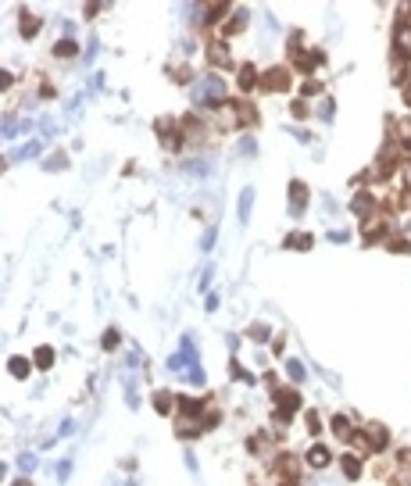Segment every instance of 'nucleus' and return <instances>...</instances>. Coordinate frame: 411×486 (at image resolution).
Returning a JSON list of instances; mask_svg holds the SVG:
<instances>
[{
	"label": "nucleus",
	"mask_w": 411,
	"mask_h": 486,
	"mask_svg": "<svg viewBox=\"0 0 411 486\" xmlns=\"http://www.w3.org/2000/svg\"><path fill=\"white\" fill-rule=\"evenodd\" d=\"M261 90H268V93H275V90H286V68H272V72H265V79H261Z\"/></svg>",
	"instance_id": "nucleus-1"
},
{
	"label": "nucleus",
	"mask_w": 411,
	"mask_h": 486,
	"mask_svg": "<svg viewBox=\"0 0 411 486\" xmlns=\"http://www.w3.org/2000/svg\"><path fill=\"white\" fill-rule=\"evenodd\" d=\"M393 43H397V54L407 61V57H411V25H397V32H393Z\"/></svg>",
	"instance_id": "nucleus-2"
},
{
	"label": "nucleus",
	"mask_w": 411,
	"mask_h": 486,
	"mask_svg": "<svg viewBox=\"0 0 411 486\" xmlns=\"http://www.w3.org/2000/svg\"><path fill=\"white\" fill-rule=\"evenodd\" d=\"M208 57H211V65H229V50H225V43H211V47H208Z\"/></svg>",
	"instance_id": "nucleus-3"
},
{
	"label": "nucleus",
	"mask_w": 411,
	"mask_h": 486,
	"mask_svg": "<svg viewBox=\"0 0 411 486\" xmlns=\"http://www.w3.org/2000/svg\"><path fill=\"white\" fill-rule=\"evenodd\" d=\"M365 436H368V447H376V451L386 443V433H383L379 426H368V429H365Z\"/></svg>",
	"instance_id": "nucleus-4"
},
{
	"label": "nucleus",
	"mask_w": 411,
	"mask_h": 486,
	"mask_svg": "<svg viewBox=\"0 0 411 486\" xmlns=\"http://www.w3.org/2000/svg\"><path fill=\"white\" fill-rule=\"evenodd\" d=\"M254 83H258V72H254V68H243V72H240V90H243V93L254 90Z\"/></svg>",
	"instance_id": "nucleus-5"
},
{
	"label": "nucleus",
	"mask_w": 411,
	"mask_h": 486,
	"mask_svg": "<svg viewBox=\"0 0 411 486\" xmlns=\"http://www.w3.org/2000/svg\"><path fill=\"white\" fill-rule=\"evenodd\" d=\"M329 461V451L325 447H311V454H308V465H315V468H322Z\"/></svg>",
	"instance_id": "nucleus-6"
},
{
	"label": "nucleus",
	"mask_w": 411,
	"mask_h": 486,
	"mask_svg": "<svg viewBox=\"0 0 411 486\" xmlns=\"http://www.w3.org/2000/svg\"><path fill=\"white\" fill-rule=\"evenodd\" d=\"M11 372H15L18 379H25V376H29V361H25V357H11Z\"/></svg>",
	"instance_id": "nucleus-7"
},
{
	"label": "nucleus",
	"mask_w": 411,
	"mask_h": 486,
	"mask_svg": "<svg viewBox=\"0 0 411 486\" xmlns=\"http://www.w3.org/2000/svg\"><path fill=\"white\" fill-rule=\"evenodd\" d=\"M154 408L157 411H172V397L168 393H154Z\"/></svg>",
	"instance_id": "nucleus-8"
},
{
	"label": "nucleus",
	"mask_w": 411,
	"mask_h": 486,
	"mask_svg": "<svg viewBox=\"0 0 411 486\" xmlns=\"http://www.w3.org/2000/svg\"><path fill=\"white\" fill-rule=\"evenodd\" d=\"M343 472H347L350 479H354V475L361 472V465H358V458H354V454H347V458H343Z\"/></svg>",
	"instance_id": "nucleus-9"
},
{
	"label": "nucleus",
	"mask_w": 411,
	"mask_h": 486,
	"mask_svg": "<svg viewBox=\"0 0 411 486\" xmlns=\"http://www.w3.org/2000/svg\"><path fill=\"white\" fill-rule=\"evenodd\" d=\"M54 54H57V57H65V54H75V43H68V39H65V43H57V47H54Z\"/></svg>",
	"instance_id": "nucleus-10"
},
{
	"label": "nucleus",
	"mask_w": 411,
	"mask_h": 486,
	"mask_svg": "<svg viewBox=\"0 0 411 486\" xmlns=\"http://www.w3.org/2000/svg\"><path fill=\"white\" fill-rule=\"evenodd\" d=\"M36 361H39V364H43V369H47V364L54 361V354H50V350L43 347V350H36Z\"/></svg>",
	"instance_id": "nucleus-11"
},
{
	"label": "nucleus",
	"mask_w": 411,
	"mask_h": 486,
	"mask_svg": "<svg viewBox=\"0 0 411 486\" xmlns=\"http://www.w3.org/2000/svg\"><path fill=\"white\" fill-rule=\"evenodd\" d=\"M333 429H336L340 436H347V418H333Z\"/></svg>",
	"instance_id": "nucleus-12"
},
{
	"label": "nucleus",
	"mask_w": 411,
	"mask_h": 486,
	"mask_svg": "<svg viewBox=\"0 0 411 486\" xmlns=\"http://www.w3.org/2000/svg\"><path fill=\"white\" fill-rule=\"evenodd\" d=\"M290 376H293V379H301V376H304V369H301V361H290Z\"/></svg>",
	"instance_id": "nucleus-13"
},
{
	"label": "nucleus",
	"mask_w": 411,
	"mask_h": 486,
	"mask_svg": "<svg viewBox=\"0 0 411 486\" xmlns=\"http://www.w3.org/2000/svg\"><path fill=\"white\" fill-rule=\"evenodd\" d=\"M301 90H304V93H318V83H315V79H308V83H304Z\"/></svg>",
	"instance_id": "nucleus-14"
},
{
	"label": "nucleus",
	"mask_w": 411,
	"mask_h": 486,
	"mask_svg": "<svg viewBox=\"0 0 411 486\" xmlns=\"http://www.w3.org/2000/svg\"><path fill=\"white\" fill-rule=\"evenodd\" d=\"M293 114H297V118H304V114H308V104H301V100H297V104H293Z\"/></svg>",
	"instance_id": "nucleus-15"
},
{
	"label": "nucleus",
	"mask_w": 411,
	"mask_h": 486,
	"mask_svg": "<svg viewBox=\"0 0 411 486\" xmlns=\"http://www.w3.org/2000/svg\"><path fill=\"white\" fill-rule=\"evenodd\" d=\"M404 100H407V104H411V83H407V90H404Z\"/></svg>",
	"instance_id": "nucleus-16"
},
{
	"label": "nucleus",
	"mask_w": 411,
	"mask_h": 486,
	"mask_svg": "<svg viewBox=\"0 0 411 486\" xmlns=\"http://www.w3.org/2000/svg\"><path fill=\"white\" fill-rule=\"evenodd\" d=\"M15 486H29V482H25V479H18V482H15Z\"/></svg>",
	"instance_id": "nucleus-17"
}]
</instances>
